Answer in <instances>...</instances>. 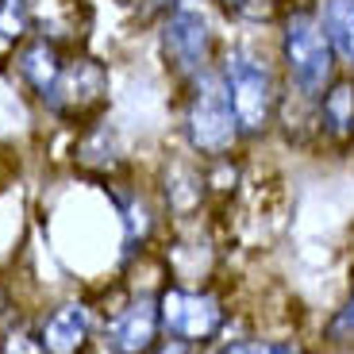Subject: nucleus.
<instances>
[{
    "label": "nucleus",
    "instance_id": "nucleus-1",
    "mask_svg": "<svg viewBox=\"0 0 354 354\" xmlns=\"http://www.w3.org/2000/svg\"><path fill=\"white\" fill-rule=\"evenodd\" d=\"M216 73L227 88L247 154L270 147L285 108V81L270 46V31H227Z\"/></svg>",
    "mask_w": 354,
    "mask_h": 354
},
{
    "label": "nucleus",
    "instance_id": "nucleus-2",
    "mask_svg": "<svg viewBox=\"0 0 354 354\" xmlns=\"http://www.w3.org/2000/svg\"><path fill=\"white\" fill-rule=\"evenodd\" d=\"M270 46L285 81V97L292 100L312 104L339 77L335 50L319 24L316 0H285L277 19L270 24Z\"/></svg>",
    "mask_w": 354,
    "mask_h": 354
},
{
    "label": "nucleus",
    "instance_id": "nucleus-3",
    "mask_svg": "<svg viewBox=\"0 0 354 354\" xmlns=\"http://www.w3.org/2000/svg\"><path fill=\"white\" fill-rule=\"evenodd\" d=\"M158 70L166 77L169 93L185 81L216 70L220 50L227 43V24L212 12L208 0H181L177 8L162 12L151 24Z\"/></svg>",
    "mask_w": 354,
    "mask_h": 354
},
{
    "label": "nucleus",
    "instance_id": "nucleus-4",
    "mask_svg": "<svg viewBox=\"0 0 354 354\" xmlns=\"http://www.w3.org/2000/svg\"><path fill=\"white\" fill-rule=\"evenodd\" d=\"M169 97H174L177 142H181L189 154H196L201 162H220V158L247 154L239 120L231 112L227 88H223V81L216 70L185 81V85L174 88Z\"/></svg>",
    "mask_w": 354,
    "mask_h": 354
},
{
    "label": "nucleus",
    "instance_id": "nucleus-5",
    "mask_svg": "<svg viewBox=\"0 0 354 354\" xmlns=\"http://www.w3.org/2000/svg\"><path fill=\"white\" fill-rule=\"evenodd\" d=\"M108 104H112V66L100 54L73 46L58 81L39 100V112L54 124L81 131L85 124L108 115Z\"/></svg>",
    "mask_w": 354,
    "mask_h": 354
},
{
    "label": "nucleus",
    "instance_id": "nucleus-6",
    "mask_svg": "<svg viewBox=\"0 0 354 354\" xmlns=\"http://www.w3.org/2000/svg\"><path fill=\"white\" fill-rule=\"evenodd\" d=\"M158 316H162V335L181 339L189 346H208L212 351L227 335L231 312L227 301L212 285H162L158 289Z\"/></svg>",
    "mask_w": 354,
    "mask_h": 354
},
{
    "label": "nucleus",
    "instance_id": "nucleus-7",
    "mask_svg": "<svg viewBox=\"0 0 354 354\" xmlns=\"http://www.w3.org/2000/svg\"><path fill=\"white\" fill-rule=\"evenodd\" d=\"M154 196H158L162 212L174 220H201V212L212 204V189H208V162L189 154L181 142L162 158L158 177H154Z\"/></svg>",
    "mask_w": 354,
    "mask_h": 354
},
{
    "label": "nucleus",
    "instance_id": "nucleus-8",
    "mask_svg": "<svg viewBox=\"0 0 354 354\" xmlns=\"http://www.w3.org/2000/svg\"><path fill=\"white\" fill-rule=\"evenodd\" d=\"M312 142L324 158H354V77L339 73L312 100Z\"/></svg>",
    "mask_w": 354,
    "mask_h": 354
},
{
    "label": "nucleus",
    "instance_id": "nucleus-9",
    "mask_svg": "<svg viewBox=\"0 0 354 354\" xmlns=\"http://www.w3.org/2000/svg\"><path fill=\"white\" fill-rule=\"evenodd\" d=\"M70 50L73 46H66L54 31H43V27H39L35 35L27 39V43L8 58V73H12V81L24 88L27 97L39 104V100L50 93V85L58 81V73H62Z\"/></svg>",
    "mask_w": 354,
    "mask_h": 354
},
{
    "label": "nucleus",
    "instance_id": "nucleus-10",
    "mask_svg": "<svg viewBox=\"0 0 354 354\" xmlns=\"http://www.w3.org/2000/svg\"><path fill=\"white\" fill-rule=\"evenodd\" d=\"M158 343H162L158 292H139V297H131L104 324L108 354H151Z\"/></svg>",
    "mask_w": 354,
    "mask_h": 354
},
{
    "label": "nucleus",
    "instance_id": "nucleus-11",
    "mask_svg": "<svg viewBox=\"0 0 354 354\" xmlns=\"http://www.w3.org/2000/svg\"><path fill=\"white\" fill-rule=\"evenodd\" d=\"M73 166H77L85 177H97L100 185L124 177L127 154H124V142H120V131H115V124L108 120V115L85 124L77 135H73Z\"/></svg>",
    "mask_w": 354,
    "mask_h": 354
},
{
    "label": "nucleus",
    "instance_id": "nucleus-12",
    "mask_svg": "<svg viewBox=\"0 0 354 354\" xmlns=\"http://www.w3.org/2000/svg\"><path fill=\"white\" fill-rule=\"evenodd\" d=\"M43 354H85L97 335V316L85 301H62L35 324Z\"/></svg>",
    "mask_w": 354,
    "mask_h": 354
},
{
    "label": "nucleus",
    "instance_id": "nucleus-13",
    "mask_svg": "<svg viewBox=\"0 0 354 354\" xmlns=\"http://www.w3.org/2000/svg\"><path fill=\"white\" fill-rule=\"evenodd\" d=\"M108 196H112L115 212H120V227H124V250L127 258L135 250H142L151 243L154 227H158V216H162V204L158 196H151L142 185L135 181H124V177H115V181H104Z\"/></svg>",
    "mask_w": 354,
    "mask_h": 354
},
{
    "label": "nucleus",
    "instance_id": "nucleus-14",
    "mask_svg": "<svg viewBox=\"0 0 354 354\" xmlns=\"http://www.w3.org/2000/svg\"><path fill=\"white\" fill-rule=\"evenodd\" d=\"M316 8L331 50H335L339 73L354 77V0H316Z\"/></svg>",
    "mask_w": 354,
    "mask_h": 354
},
{
    "label": "nucleus",
    "instance_id": "nucleus-15",
    "mask_svg": "<svg viewBox=\"0 0 354 354\" xmlns=\"http://www.w3.org/2000/svg\"><path fill=\"white\" fill-rule=\"evenodd\" d=\"M39 31L35 0H0V66Z\"/></svg>",
    "mask_w": 354,
    "mask_h": 354
},
{
    "label": "nucleus",
    "instance_id": "nucleus-16",
    "mask_svg": "<svg viewBox=\"0 0 354 354\" xmlns=\"http://www.w3.org/2000/svg\"><path fill=\"white\" fill-rule=\"evenodd\" d=\"M227 31H270L285 0H208Z\"/></svg>",
    "mask_w": 354,
    "mask_h": 354
},
{
    "label": "nucleus",
    "instance_id": "nucleus-17",
    "mask_svg": "<svg viewBox=\"0 0 354 354\" xmlns=\"http://www.w3.org/2000/svg\"><path fill=\"white\" fill-rule=\"evenodd\" d=\"M212 354H308L292 335H223Z\"/></svg>",
    "mask_w": 354,
    "mask_h": 354
},
{
    "label": "nucleus",
    "instance_id": "nucleus-18",
    "mask_svg": "<svg viewBox=\"0 0 354 354\" xmlns=\"http://www.w3.org/2000/svg\"><path fill=\"white\" fill-rule=\"evenodd\" d=\"M319 339H324V346H331V351H351L354 346V281H351L343 301L331 308V316L324 319Z\"/></svg>",
    "mask_w": 354,
    "mask_h": 354
},
{
    "label": "nucleus",
    "instance_id": "nucleus-19",
    "mask_svg": "<svg viewBox=\"0 0 354 354\" xmlns=\"http://www.w3.org/2000/svg\"><path fill=\"white\" fill-rule=\"evenodd\" d=\"M0 354H43L35 328H12L8 335L0 339Z\"/></svg>",
    "mask_w": 354,
    "mask_h": 354
},
{
    "label": "nucleus",
    "instance_id": "nucleus-20",
    "mask_svg": "<svg viewBox=\"0 0 354 354\" xmlns=\"http://www.w3.org/2000/svg\"><path fill=\"white\" fill-rule=\"evenodd\" d=\"M177 4H181V0H139V4H135V16H139V24H147V27H151L154 19L162 16V12L177 8Z\"/></svg>",
    "mask_w": 354,
    "mask_h": 354
},
{
    "label": "nucleus",
    "instance_id": "nucleus-21",
    "mask_svg": "<svg viewBox=\"0 0 354 354\" xmlns=\"http://www.w3.org/2000/svg\"><path fill=\"white\" fill-rule=\"evenodd\" d=\"M151 354H196V346L181 343V339H166V335H162V343L154 346Z\"/></svg>",
    "mask_w": 354,
    "mask_h": 354
},
{
    "label": "nucleus",
    "instance_id": "nucleus-22",
    "mask_svg": "<svg viewBox=\"0 0 354 354\" xmlns=\"http://www.w3.org/2000/svg\"><path fill=\"white\" fill-rule=\"evenodd\" d=\"M115 4H124V8H131V12H135V4H139V0H115Z\"/></svg>",
    "mask_w": 354,
    "mask_h": 354
}]
</instances>
